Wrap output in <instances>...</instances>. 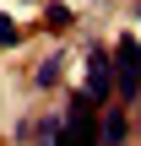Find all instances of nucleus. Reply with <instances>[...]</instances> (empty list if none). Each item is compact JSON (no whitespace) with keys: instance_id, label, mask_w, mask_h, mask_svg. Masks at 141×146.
<instances>
[{"instance_id":"nucleus-1","label":"nucleus","mask_w":141,"mask_h":146,"mask_svg":"<svg viewBox=\"0 0 141 146\" xmlns=\"http://www.w3.org/2000/svg\"><path fill=\"white\" fill-rule=\"evenodd\" d=\"M114 92H120V103H136L141 92V43L130 33L114 43Z\"/></svg>"},{"instance_id":"nucleus-2","label":"nucleus","mask_w":141,"mask_h":146,"mask_svg":"<svg viewBox=\"0 0 141 146\" xmlns=\"http://www.w3.org/2000/svg\"><path fill=\"white\" fill-rule=\"evenodd\" d=\"M65 146H98V103L87 92H76L65 108Z\"/></svg>"},{"instance_id":"nucleus-3","label":"nucleus","mask_w":141,"mask_h":146,"mask_svg":"<svg viewBox=\"0 0 141 146\" xmlns=\"http://www.w3.org/2000/svg\"><path fill=\"white\" fill-rule=\"evenodd\" d=\"M82 92L103 108V98L114 92V49H98V43L87 49V87H82Z\"/></svg>"},{"instance_id":"nucleus-4","label":"nucleus","mask_w":141,"mask_h":146,"mask_svg":"<svg viewBox=\"0 0 141 146\" xmlns=\"http://www.w3.org/2000/svg\"><path fill=\"white\" fill-rule=\"evenodd\" d=\"M43 27H49V33H65V27H71V5H65V0H49V5H43Z\"/></svg>"},{"instance_id":"nucleus-5","label":"nucleus","mask_w":141,"mask_h":146,"mask_svg":"<svg viewBox=\"0 0 141 146\" xmlns=\"http://www.w3.org/2000/svg\"><path fill=\"white\" fill-rule=\"evenodd\" d=\"M60 76H65V60H60V54H54V60H38V70H33V81H38V87H54Z\"/></svg>"},{"instance_id":"nucleus-6","label":"nucleus","mask_w":141,"mask_h":146,"mask_svg":"<svg viewBox=\"0 0 141 146\" xmlns=\"http://www.w3.org/2000/svg\"><path fill=\"white\" fill-rule=\"evenodd\" d=\"M103 141H109V146L125 141V114H120V108H114V114H103Z\"/></svg>"},{"instance_id":"nucleus-7","label":"nucleus","mask_w":141,"mask_h":146,"mask_svg":"<svg viewBox=\"0 0 141 146\" xmlns=\"http://www.w3.org/2000/svg\"><path fill=\"white\" fill-rule=\"evenodd\" d=\"M16 43H22V27L11 16H0V49H16Z\"/></svg>"},{"instance_id":"nucleus-8","label":"nucleus","mask_w":141,"mask_h":146,"mask_svg":"<svg viewBox=\"0 0 141 146\" xmlns=\"http://www.w3.org/2000/svg\"><path fill=\"white\" fill-rule=\"evenodd\" d=\"M38 146H54V141H38Z\"/></svg>"}]
</instances>
